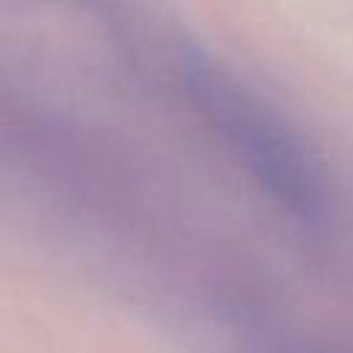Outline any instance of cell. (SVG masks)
Returning a JSON list of instances; mask_svg holds the SVG:
<instances>
[{
    "instance_id": "cell-1",
    "label": "cell",
    "mask_w": 353,
    "mask_h": 353,
    "mask_svg": "<svg viewBox=\"0 0 353 353\" xmlns=\"http://www.w3.org/2000/svg\"><path fill=\"white\" fill-rule=\"evenodd\" d=\"M199 94L212 121L223 130L229 143H234L240 157L248 160L251 174L292 212L312 215L320 201L314 174L301 149L268 116V110L218 77H204Z\"/></svg>"
}]
</instances>
